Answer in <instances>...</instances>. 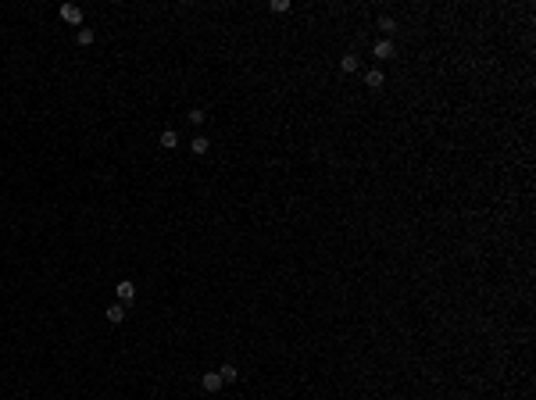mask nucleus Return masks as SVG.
I'll use <instances>...</instances> for the list:
<instances>
[{"mask_svg":"<svg viewBox=\"0 0 536 400\" xmlns=\"http://www.w3.org/2000/svg\"><path fill=\"white\" fill-rule=\"evenodd\" d=\"M200 386L208 389V393H218L225 382H222V375H218V372H204V375H200Z\"/></svg>","mask_w":536,"mask_h":400,"instance_id":"nucleus-1","label":"nucleus"},{"mask_svg":"<svg viewBox=\"0 0 536 400\" xmlns=\"http://www.w3.org/2000/svg\"><path fill=\"white\" fill-rule=\"evenodd\" d=\"M114 293H118V300H122V304H129V300L136 297V286L129 283V279H122V283L114 286Z\"/></svg>","mask_w":536,"mask_h":400,"instance_id":"nucleus-2","label":"nucleus"},{"mask_svg":"<svg viewBox=\"0 0 536 400\" xmlns=\"http://www.w3.org/2000/svg\"><path fill=\"white\" fill-rule=\"evenodd\" d=\"M393 50H397V47H393V39H379V43H376V57H379V61L393 57Z\"/></svg>","mask_w":536,"mask_h":400,"instance_id":"nucleus-3","label":"nucleus"},{"mask_svg":"<svg viewBox=\"0 0 536 400\" xmlns=\"http://www.w3.org/2000/svg\"><path fill=\"white\" fill-rule=\"evenodd\" d=\"M107 322H111V325L126 322V304H111V307H107Z\"/></svg>","mask_w":536,"mask_h":400,"instance_id":"nucleus-4","label":"nucleus"},{"mask_svg":"<svg viewBox=\"0 0 536 400\" xmlns=\"http://www.w3.org/2000/svg\"><path fill=\"white\" fill-rule=\"evenodd\" d=\"M61 18L72 22V25H79V22H82V11H79L75 4H65V8H61Z\"/></svg>","mask_w":536,"mask_h":400,"instance_id":"nucleus-5","label":"nucleus"},{"mask_svg":"<svg viewBox=\"0 0 536 400\" xmlns=\"http://www.w3.org/2000/svg\"><path fill=\"white\" fill-rule=\"evenodd\" d=\"M161 147H164V150H175V147H179V132H175V129H164V132H161Z\"/></svg>","mask_w":536,"mask_h":400,"instance_id":"nucleus-6","label":"nucleus"},{"mask_svg":"<svg viewBox=\"0 0 536 400\" xmlns=\"http://www.w3.org/2000/svg\"><path fill=\"white\" fill-rule=\"evenodd\" d=\"M208 147H211V143L204 140V136H193V140H190V150H193L197 157H200V154H208Z\"/></svg>","mask_w":536,"mask_h":400,"instance_id":"nucleus-7","label":"nucleus"},{"mask_svg":"<svg viewBox=\"0 0 536 400\" xmlns=\"http://www.w3.org/2000/svg\"><path fill=\"white\" fill-rule=\"evenodd\" d=\"M365 83L372 86V90H379V86H383V72H379V68H372V72L365 75Z\"/></svg>","mask_w":536,"mask_h":400,"instance_id":"nucleus-8","label":"nucleus"},{"mask_svg":"<svg viewBox=\"0 0 536 400\" xmlns=\"http://www.w3.org/2000/svg\"><path fill=\"white\" fill-rule=\"evenodd\" d=\"M75 39H79L82 47H90V43H93L97 36H93V29H79V32H75Z\"/></svg>","mask_w":536,"mask_h":400,"instance_id":"nucleus-9","label":"nucleus"},{"mask_svg":"<svg viewBox=\"0 0 536 400\" xmlns=\"http://www.w3.org/2000/svg\"><path fill=\"white\" fill-rule=\"evenodd\" d=\"M218 375H222V382H236V379H240V372H236L232 365H225V368H218Z\"/></svg>","mask_w":536,"mask_h":400,"instance_id":"nucleus-10","label":"nucleus"},{"mask_svg":"<svg viewBox=\"0 0 536 400\" xmlns=\"http://www.w3.org/2000/svg\"><path fill=\"white\" fill-rule=\"evenodd\" d=\"M358 64H361V61H358L354 54H347V57H343V72H347V75H350V72H358Z\"/></svg>","mask_w":536,"mask_h":400,"instance_id":"nucleus-11","label":"nucleus"},{"mask_svg":"<svg viewBox=\"0 0 536 400\" xmlns=\"http://www.w3.org/2000/svg\"><path fill=\"white\" fill-rule=\"evenodd\" d=\"M379 29H383V32H393V29H397V22H393L390 15H383V18H379Z\"/></svg>","mask_w":536,"mask_h":400,"instance_id":"nucleus-12","label":"nucleus"},{"mask_svg":"<svg viewBox=\"0 0 536 400\" xmlns=\"http://www.w3.org/2000/svg\"><path fill=\"white\" fill-rule=\"evenodd\" d=\"M186 118H190V122H193V125H200V122H204V118H208V114H204V111H200V107H193V111H190V114H186Z\"/></svg>","mask_w":536,"mask_h":400,"instance_id":"nucleus-13","label":"nucleus"},{"mask_svg":"<svg viewBox=\"0 0 536 400\" xmlns=\"http://www.w3.org/2000/svg\"><path fill=\"white\" fill-rule=\"evenodd\" d=\"M272 11L282 15V11H290V0H272Z\"/></svg>","mask_w":536,"mask_h":400,"instance_id":"nucleus-14","label":"nucleus"}]
</instances>
